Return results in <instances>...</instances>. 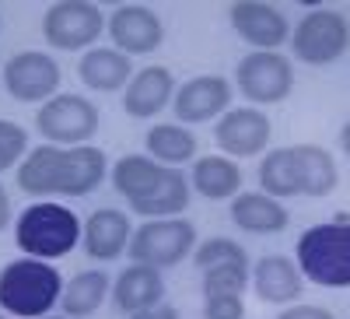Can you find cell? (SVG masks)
Masks as SVG:
<instances>
[{"instance_id":"cell-1","label":"cell","mask_w":350,"mask_h":319,"mask_svg":"<svg viewBox=\"0 0 350 319\" xmlns=\"http://www.w3.org/2000/svg\"><path fill=\"white\" fill-rule=\"evenodd\" d=\"M109 176V158L95 144L56 148L39 144L18 165V190L28 196H88Z\"/></svg>"},{"instance_id":"cell-2","label":"cell","mask_w":350,"mask_h":319,"mask_svg":"<svg viewBox=\"0 0 350 319\" xmlns=\"http://www.w3.org/2000/svg\"><path fill=\"white\" fill-rule=\"evenodd\" d=\"M112 176V190L120 193L130 211H137L140 218L158 221V218H183V211L189 207V176H183L179 168L158 165L148 155H123L109 168Z\"/></svg>"},{"instance_id":"cell-3","label":"cell","mask_w":350,"mask_h":319,"mask_svg":"<svg viewBox=\"0 0 350 319\" xmlns=\"http://www.w3.org/2000/svg\"><path fill=\"white\" fill-rule=\"evenodd\" d=\"M64 277L46 259L21 256L0 270V309L14 319H42L60 305Z\"/></svg>"},{"instance_id":"cell-4","label":"cell","mask_w":350,"mask_h":319,"mask_svg":"<svg viewBox=\"0 0 350 319\" xmlns=\"http://www.w3.org/2000/svg\"><path fill=\"white\" fill-rule=\"evenodd\" d=\"M295 264L319 288H350V218L312 225L301 231Z\"/></svg>"},{"instance_id":"cell-5","label":"cell","mask_w":350,"mask_h":319,"mask_svg":"<svg viewBox=\"0 0 350 319\" xmlns=\"http://www.w3.org/2000/svg\"><path fill=\"white\" fill-rule=\"evenodd\" d=\"M81 231L84 228L70 207L39 200V204L25 207L21 218L14 221V242L32 259H60L74 253V246L81 242Z\"/></svg>"},{"instance_id":"cell-6","label":"cell","mask_w":350,"mask_h":319,"mask_svg":"<svg viewBox=\"0 0 350 319\" xmlns=\"http://www.w3.org/2000/svg\"><path fill=\"white\" fill-rule=\"evenodd\" d=\"M98 127H102L98 105L70 92L53 95L36 112V130L46 137V144H56V148H81L98 133Z\"/></svg>"},{"instance_id":"cell-7","label":"cell","mask_w":350,"mask_h":319,"mask_svg":"<svg viewBox=\"0 0 350 319\" xmlns=\"http://www.w3.org/2000/svg\"><path fill=\"white\" fill-rule=\"evenodd\" d=\"M350 49V25L340 11L315 8L291 28V53L308 67H329Z\"/></svg>"},{"instance_id":"cell-8","label":"cell","mask_w":350,"mask_h":319,"mask_svg":"<svg viewBox=\"0 0 350 319\" xmlns=\"http://www.w3.org/2000/svg\"><path fill=\"white\" fill-rule=\"evenodd\" d=\"M196 249V228L186 218H158V221H144L133 228L130 239V259L133 264H148L154 270L183 264L186 256Z\"/></svg>"},{"instance_id":"cell-9","label":"cell","mask_w":350,"mask_h":319,"mask_svg":"<svg viewBox=\"0 0 350 319\" xmlns=\"http://www.w3.org/2000/svg\"><path fill=\"white\" fill-rule=\"evenodd\" d=\"M102 32H105V14L92 0H56L42 14V39L64 53L77 49L88 53Z\"/></svg>"},{"instance_id":"cell-10","label":"cell","mask_w":350,"mask_h":319,"mask_svg":"<svg viewBox=\"0 0 350 319\" xmlns=\"http://www.w3.org/2000/svg\"><path fill=\"white\" fill-rule=\"evenodd\" d=\"M235 88L242 99L259 105H277L295 88V64L284 53H245L235 67Z\"/></svg>"},{"instance_id":"cell-11","label":"cell","mask_w":350,"mask_h":319,"mask_svg":"<svg viewBox=\"0 0 350 319\" xmlns=\"http://www.w3.org/2000/svg\"><path fill=\"white\" fill-rule=\"evenodd\" d=\"M0 81L14 102L46 105L53 95H60V64L42 49H21L8 60Z\"/></svg>"},{"instance_id":"cell-12","label":"cell","mask_w":350,"mask_h":319,"mask_svg":"<svg viewBox=\"0 0 350 319\" xmlns=\"http://www.w3.org/2000/svg\"><path fill=\"white\" fill-rule=\"evenodd\" d=\"M228 21L239 32V39L259 53H280V46L291 42L287 14L270 0H231Z\"/></svg>"},{"instance_id":"cell-13","label":"cell","mask_w":350,"mask_h":319,"mask_svg":"<svg viewBox=\"0 0 350 319\" xmlns=\"http://www.w3.org/2000/svg\"><path fill=\"white\" fill-rule=\"evenodd\" d=\"M270 133H273L270 116L256 105L228 109L214 123V140L228 158H256L259 151H267Z\"/></svg>"},{"instance_id":"cell-14","label":"cell","mask_w":350,"mask_h":319,"mask_svg":"<svg viewBox=\"0 0 350 319\" xmlns=\"http://www.w3.org/2000/svg\"><path fill=\"white\" fill-rule=\"evenodd\" d=\"M172 109H175V123H183V127L221 120V116L231 109V81L221 77V74L189 77L186 84L175 88Z\"/></svg>"},{"instance_id":"cell-15","label":"cell","mask_w":350,"mask_h":319,"mask_svg":"<svg viewBox=\"0 0 350 319\" xmlns=\"http://www.w3.org/2000/svg\"><path fill=\"white\" fill-rule=\"evenodd\" d=\"M105 32L112 39V49L126 53L130 60L144 53H154L165 39V25L158 18V11H151L148 4H120L109 21H105Z\"/></svg>"},{"instance_id":"cell-16","label":"cell","mask_w":350,"mask_h":319,"mask_svg":"<svg viewBox=\"0 0 350 319\" xmlns=\"http://www.w3.org/2000/svg\"><path fill=\"white\" fill-rule=\"evenodd\" d=\"M130 239H133L130 218L123 211H116V207L92 211V218L84 221V231H81V246H84L88 259H95V264H112V259H120L130 249Z\"/></svg>"},{"instance_id":"cell-17","label":"cell","mask_w":350,"mask_h":319,"mask_svg":"<svg viewBox=\"0 0 350 319\" xmlns=\"http://www.w3.org/2000/svg\"><path fill=\"white\" fill-rule=\"evenodd\" d=\"M291 172H295V190L298 196H329L340 186V168L336 158L319 148V144H291L287 148Z\"/></svg>"},{"instance_id":"cell-18","label":"cell","mask_w":350,"mask_h":319,"mask_svg":"<svg viewBox=\"0 0 350 319\" xmlns=\"http://www.w3.org/2000/svg\"><path fill=\"white\" fill-rule=\"evenodd\" d=\"M175 99V77L168 67H144L123 88V112L130 120H154Z\"/></svg>"},{"instance_id":"cell-19","label":"cell","mask_w":350,"mask_h":319,"mask_svg":"<svg viewBox=\"0 0 350 319\" xmlns=\"http://www.w3.org/2000/svg\"><path fill=\"white\" fill-rule=\"evenodd\" d=\"M252 288H256V298L267 302V305H295L305 292V277L298 270L295 259H287L280 253L262 256L259 264L252 267Z\"/></svg>"},{"instance_id":"cell-20","label":"cell","mask_w":350,"mask_h":319,"mask_svg":"<svg viewBox=\"0 0 350 319\" xmlns=\"http://www.w3.org/2000/svg\"><path fill=\"white\" fill-rule=\"evenodd\" d=\"M161 298H165V277H161V270H154L148 264H130L112 281V305L123 316L154 309V305H161Z\"/></svg>"},{"instance_id":"cell-21","label":"cell","mask_w":350,"mask_h":319,"mask_svg":"<svg viewBox=\"0 0 350 319\" xmlns=\"http://www.w3.org/2000/svg\"><path fill=\"white\" fill-rule=\"evenodd\" d=\"M77 77L84 88L92 92H123L130 77H133V60L126 53L112 49V46H92L81 60H77Z\"/></svg>"},{"instance_id":"cell-22","label":"cell","mask_w":350,"mask_h":319,"mask_svg":"<svg viewBox=\"0 0 350 319\" xmlns=\"http://www.w3.org/2000/svg\"><path fill=\"white\" fill-rule=\"evenodd\" d=\"M231 225L249 231V235H280L291 225V214L287 207L280 204L277 196H267V193H239L231 200Z\"/></svg>"},{"instance_id":"cell-23","label":"cell","mask_w":350,"mask_h":319,"mask_svg":"<svg viewBox=\"0 0 350 319\" xmlns=\"http://www.w3.org/2000/svg\"><path fill=\"white\" fill-rule=\"evenodd\" d=\"M189 186L203 200H235L242 193V168L228 155H203L193 162Z\"/></svg>"},{"instance_id":"cell-24","label":"cell","mask_w":350,"mask_h":319,"mask_svg":"<svg viewBox=\"0 0 350 319\" xmlns=\"http://www.w3.org/2000/svg\"><path fill=\"white\" fill-rule=\"evenodd\" d=\"M144 148H148V158H154L158 165L179 168L186 162H196L200 140L183 123H154L148 130V137H144Z\"/></svg>"},{"instance_id":"cell-25","label":"cell","mask_w":350,"mask_h":319,"mask_svg":"<svg viewBox=\"0 0 350 319\" xmlns=\"http://www.w3.org/2000/svg\"><path fill=\"white\" fill-rule=\"evenodd\" d=\"M112 295V281L102 267L95 270H81L74 274L67 284H64V295H60V305H64V316L67 319H84L102 309V302Z\"/></svg>"},{"instance_id":"cell-26","label":"cell","mask_w":350,"mask_h":319,"mask_svg":"<svg viewBox=\"0 0 350 319\" xmlns=\"http://www.w3.org/2000/svg\"><path fill=\"white\" fill-rule=\"evenodd\" d=\"M259 193L277 196V200L298 196V190H295V172H291V158H287V148H277V151H267V155H262V162H259Z\"/></svg>"},{"instance_id":"cell-27","label":"cell","mask_w":350,"mask_h":319,"mask_svg":"<svg viewBox=\"0 0 350 319\" xmlns=\"http://www.w3.org/2000/svg\"><path fill=\"white\" fill-rule=\"evenodd\" d=\"M193 264L203 270H211V267H249V253L242 242L235 239H224V235H214V239H203L196 242L193 249Z\"/></svg>"},{"instance_id":"cell-28","label":"cell","mask_w":350,"mask_h":319,"mask_svg":"<svg viewBox=\"0 0 350 319\" xmlns=\"http://www.w3.org/2000/svg\"><path fill=\"white\" fill-rule=\"evenodd\" d=\"M249 267H211L203 270V298L211 295H242L249 288Z\"/></svg>"},{"instance_id":"cell-29","label":"cell","mask_w":350,"mask_h":319,"mask_svg":"<svg viewBox=\"0 0 350 319\" xmlns=\"http://www.w3.org/2000/svg\"><path fill=\"white\" fill-rule=\"evenodd\" d=\"M28 151H32L28 130L21 123H14V120H0V172L18 168Z\"/></svg>"},{"instance_id":"cell-30","label":"cell","mask_w":350,"mask_h":319,"mask_svg":"<svg viewBox=\"0 0 350 319\" xmlns=\"http://www.w3.org/2000/svg\"><path fill=\"white\" fill-rule=\"evenodd\" d=\"M203 319H245L242 295H211V298H203Z\"/></svg>"},{"instance_id":"cell-31","label":"cell","mask_w":350,"mask_h":319,"mask_svg":"<svg viewBox=\"0 0 350 319\" xmlns=\"http://www.w3.org/2000/svg\"><path fill=\"white\" fill-rule=\"evenodd\" d=\"M277 319H336L329 309L323 305H284V312H277Z\"/></svg>"},{"instance_id":"cell-32","label":"cell","mask_w":350,"mask_h":319,"mask_svg":"<svg viewBox=\"0 0 350 319\" xmlns=\"http://www.w3.org/2000/svg\"><path fill=\"white\" fill-rule=\"evenodd\" d=\"M126 319H179V309L175 305H154V309H144V312H133V316H126Z\"/></svg>"},{"instance_id":"cell-33","label":"cell","mask_w":350,"mask_h":319,"mask_svg":"<svg viewBox=\"0 0 350 319\" xmlns=\"http://www.w3.org/2000/svg\"><path fill=\"white\" fill-rule=\"evenodd\" d=\"M8 221H11V196H8L4 186H0V231L8 228Z\"/></svg>"},{"instance_id":"cell-34","label":"cell","mask_w":350,"mask_h":319,"mask_svg":"<svg viewBox=\"0 0 350 319\" xmlns=\"http://www.w3.org/2000/svg\"><path fill=\"white\" fill-rule=\"evenodd\" d=\"M340 151L350 158V120L343 123V130H340Z\"/></svg>"},{"instance_id":"cell-35","label":"cell","mask_w":350,"mask_h":319,"mask_svg":"<svg viewBox=\"0 0 350 319\" xmlns=\"http://www.w3.org/2000/svg\"><path fill=\"white\" fill-rule=\"evenodd\" d=\"M42 319H67V316H42Z\"/></svg>"}]
</instances>
